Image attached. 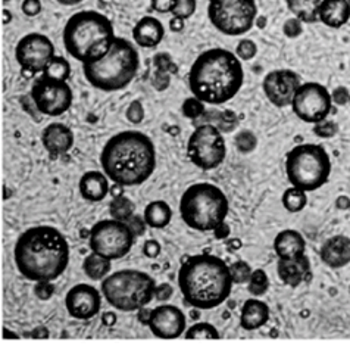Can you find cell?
<instances>
[{"mask_svg":"<svg viewBox=\"0 0 350 352\" xmlns=\"http://www.w3.org/2000/svg\"><path fill=\"white\" fill-rule=\"evenodd\" d=\"M55 56V46L51 40L41 33H30L21 38L15 47V59L30 74L43 72L47 62Z\"/></svg>","mask_w":350,"mask_h":352,"instance_id":"9a60e30c","label":"cell"},{"mask_svg":"<svg viewBox=\"0 0 350 352\" xmlns=\"http://www.w3.org/2000/svg\"><path fill=\"white\" fill-rule=\"evenodd\" d=\"M235 146L242 153H250L256 148V138L252 131H242L235 136Z\"/></svg>","mask_w":350,"mask_h":352,"instance_id":"f35d334b","label":"cell"},{"mask_svg":"<svg viewBox=\"0 0 350 352\" xmlns=\"http://www.w3.org/2000/svg\"><path fill=\"white\" fill-rule=\"evenodd\" d=\"M230 202L212 183H196L184 190L180 201L181 220L198 232H213L225 223Z\"/></svg>","mask_w":350,"mask_h":352,"instance_id":"52a82bcc","label":"cell"},{"mask_svg":"<svg viewBox=\"0 0 350 352\" xmlns=\"http://www.w3.org/2000/svg\"><path fill=\"white\" fill-rule=\"evenodd\" d=\"M208 18L221 34L230 37L243 36L256 24V0H211Z\"/></svg>","mask_w":350,"mask_h":352,"instance_id":"30bf717a","label":"cell"},{"mask_svg":"<svg viewBox=\"0 0 350 352\" xmlns=\"http://www.w3.org/2000/svg\"><path fill=\"white\" fill-rule=\"evenodd\" d=\"M115 320H117V316L113 314V313H106V314H103V323L108 324V326L115 324Z\"/></svg>","mask_w":350,"mask_h":352,"instance_id":"db71d44e","label":"cell"},{"mask_svg":"<svg viewBox=\"0 0 350 352\" xmlns=\"http://www.w3.org/2000/svg\"><path fill=\"white\" fill-rule=\"evenodd\" d=\"M41 9H43V5H41L40 0H24L23 5H21V10L25 16H37L40 15Z\"/></svg>","mask_w":350,"mask_h":352,"instance_id":"ee69618b","label":"cell"},{"mask_svg":"<svg viewBox=\"0 0 350 352\" xmlns=\"http://www.w3.org/2000/svg\"><path fill=\"white\" fill-rule=\"evenodd\" d=\"M143 254L146 255L148 258H156V256H159V254H161V245H159V242L153 241V239L144 242V245H143Z\"/></svg>","mask_w":350,"mask_h":352,"instance_id":"c3c4849f","label":"cell"},{"mask_svg":"<svg viewBox=\"0 0 350 352\" xmlns=\"http://www.w3.org/2000/svg\"><path fill=\"white\" fill-rule=\"evenodd\" d=\"M205 105H206V103H203V102H202V100H199L198 98L191 96V98H189V99H185V100H184L181 109H183L184 117H187L189 120L196 121V120L202 118V117H203V113L206 112Z\"/></svg>","mask_w":350,"mask_h":352,"instance_id":"d590c367","label":"cell"},{"mask_svg":"<svg viewBox=\"0 0 350 352\" xmlns=\"http://www.w3.org/2000/svg\"><path fill=\"white\" fill-rule=\"evenodd\" d=\"M314 133L316 134L318 138H323V139H328V138H333L337 134V126L329 120H324V121H319L315 124L314 127Z\"/></svg>","mask_w":350,"mask_h":352,"instance_id":"ab89813d","label":"cell"},{"mask_svg":"<svg viewBox=\"0 0 350 352\" xmlns=\"http://www.w3.org/2000/svg\"><path fill=\"white\" fill-rule=\"evenodd\" d=\"M82 272H84L86 276L91 278V280H103L110 272V260L96 252H91L90 255L86 256V260L82 261Z\"/></svg>","mask_w":350,"mask_h":352,"instance_id":"f1b7e54d","label":"cell"},{"mask_svg":"<svg viewBox=\"0 0 350 352\" xmlns=\"http://www.w3.org/2000/svg\"><path fill=\"white\" fill-rule=\"evenodd\" d=\"M65 305L68 314L75 320H90L96 317L102 308V295L95 286L80 283L71 287Z\"/></svg>","mask_w":350,"mask_h":352,"instance_id":"ac0fdd59","label":"cell"},{"mask_svg":"<svg viewBox=\"0 0 350 352\" xmlns=\"http://www.w3.org/2000/svg\"><path fill=\"white\" fill-rule=\"evenodd\" d=\"M165 37V27L158 18L154 16H143L137 21V24L132 28V38L136 45L144 49H153L161 45Z\"/></svg>","mask_w":350,"mask_h":352,"instance_id":"7402d4cb","label":"cell"},{"mask_svg":"<svg viewBox=\"0 0 350 352\" xmlns=\"http://www.w3.org/2000/svg\"><path fill=\"white\" fill-rule=\"evenodd\" d=\"M302 24H303L302 21L297 19L296 16H293V18H290V19H287L285 23H284V25H283V31H284L285 37H288V38H296V37L301 36L302 31H303Z\"/></svg>","mask_w":350,"mask_h":352,"instance_id":"b9f144b4","label":"cell"},{"mask_svg":"<svg viewBox=\"0 0 350 352\" xmlns=\"http://www.w3.org/2000/svg\"><path fill=\"white\" fill-rule=\"evenodd\" d=\"M301 85V76L293 69H275L265 76L262 89L274 107L287 108L292 105L294 93Z\"/></svg>","mask_w":350,"mask_h":352,"instance_id":"2e32d148","label":"cell"},{"mask_svg":"<svg viewBox=\"0 0 350 352\" xmlns=\"http://www.w3.org/2000/svg\"><path fill=\"white\" fill-rule=\"evenodd\" d=\"M235 55L240 60H250L257 55V46L253 40L243 38L235 47Z\"/></svg>","mask_w":350,"mask_h":352,"instance_id":"74e56055","label":"cell"},{"mask_svg":"<svg viewBox=\"0 0 350 352\" xmlns=\"http://www.w3.org/2000/svg\"><path fill=\"white\" fill-rule=\"evenodd\" d=\"M115 37L110 19L97 10H81L72 15L62 34L68 55L81 64L100 59Z\"/></svg>","mask_w":350,"mask_h":352,"instance_id":"5b68a950","label":"cell"},{"mask_svg":"<svg viewBox=\"0 0 350 352\" xmlns=\"http://www.w3.org/2000/svg\"><path fill=\"white\" fill-rule=\"evenodd\" d=\"M196 8H198V2H196V0H175L171 15L185 21L194 15Z\"/></svg>","mask_w":350,"mask_h":352,"instance_id":"8d00e7d4","label":"cell"},{"mask_svg":"<svg viewBox=\"0 0 350 352\" xmlns=\"http://www.w3.org/2000/svg\"><path fill=\"white\" fill-rule=\"evenodd\" d=\"M18 272L31 282H54L65 273L71 251L55 227L36 226L18 237L14 248Z\"/></svg>","mask_w":350,"mask_h":352,"instance_id":"6da1fadb","label":"cell"},{"mask_svg":"<svg viewBox=\"0 0 350 352\" xmlns=\"http://www.w3.org/2000/svg\"><path fill=\"white\" fill-rule=\"evenodd\" d=\"M177 282L185 304L194 309L220 307L233 291L229 265L211 254L189 256L180 267Z\"/></svg>","mask_w":350,"mask_h":352,"instance_id":"277c9868","label":"cell"},{"mask_svg":"<svg viewBox=\"0 0 350 352\" xmlns=\"http://www.w3.org/2000/svg\"><path fill=\"white\" fill-rule=\"evenodd\" d=\"M100 165L118 186H140L156 168V148L141 131L127 130L112 136L102 149Z\"/></svg>","mask_w":350,"mask_h":352,"instance_id":"7a4b0ae2","label":"cell"},{"mask_svg":"<svg viewBox=\"0 0 350 352\" xmlns=\"http://www.w3.org/2000/svg\"><path fill=\"white\" fill-rule=\"evenodd\" d=\"M184 338L185 339H198V340H205V339H220V333L216 330L215 326H212L211 323H196L191 327H189L184 332Z\"/></svg>","mask_w":350,"mask_h":352,"instance_id":"836d02e7","label":"cell"},{"mask_svg":"<svg viewBox=\"0 0 350 352\" xmlns=\"http://www.w3.org/2000/svg\"><path fill=\"white\" fill-rule=\"evenodd\" d=\"M154 287H156V282L152 276L127 268V270H119L103 278L102 295L112 308L124 313H132L152 302Z\"/></svg>","mask_w":350,"mask_h":352,"instance_id":"ba28073f","label":"cell"},{"mask_svg":"<svg viewBox=\"0 0 350 352\" xmlns=\"http://www.w3.org/2000/svg\"><path fill=\"white\" fill-rule=\"evenodd\" d=\"M277 274L284 285L297 287L311 280V261L305 254L292 258H278Z\"/></svg>","mask_w":350,"mask_h":352,"instance_id":"d6986e66","label":"cell"},{"mask_svg":"<svg viewBox=\"0 0 350 352\" xmlns=\"http://www.w3.org/2000/svg\"><path fill=\"white\" fill-rule=\"evenodd\" d=\"M243 81L242 60L222 47L202 52L189 71L191 95L206 105H224L231 100L240 91Z\"/></svg>","mask_w":350,"mask_h":352,"instance_id":"3957f363","label":"cell"},{"mask_svg":"<svg viewBox=\"0 0 350 352\" xmlns=\"http://www.w3.org/2000/svg\"><path fill=\"white\" fill-rule=\"evenodd\" d=\"M229 268L233 285H246L249 282L250 274L253 272L250 265L246 261H234Z\"/></svg>","mask_w":350,"mask_h":352,"instance_id":"e575fe53","label":"cell"},{"mask_svg":"<svg viewBox=\"0 0 350 352\" xmlns=\"http://www.w3.org/2000/svg\"><path fill=\"white\" fill-rule=\"evenodd\" d=\"M290 107L299 120L316 124L328 118L333 108V99L328 89L319 82H303L296 90Z\"/></svg>","mask_w":350,"mask_h":352,"instance_id":"5bb4252c","label":"cell"},{"mask_svg":"<svg viewBox=\"0 0 350 352\" xmlns=\"http://www.w3.org/2000/svg\"><path fill=\"white\" fill-rule=\"evenodd\" d=\"M136 241L130 226L124 221L110 219L102 220L91 227L89 243L91 252H96L108 260H119L130 254Z\"/></svg>","mask_w":350,"mask_h":352,"instance_id":"8fae6325","label":"cell"},{"mask_svg":"<svg viewBox=\"0 0 350 352\" xmlns=\"http://www.w3.org/2000/svg\"><path fill=\"white\" fill-rule=\"evenodd\" d=\"M321 0H285L288 10L305 24L318 23V6Z\"/></svg>","mask_w":350,"mask_h":352,"instance_id":"83f0119b","label":"cell"},{"mask_svg":"<svg viewBox=\"0 0 350 352\" xmlns=\"http://www.w3.org/2000/svg\"><path fill=\"white\" fill-rule=\"evenodd\" d=\"M55 2H58L62 6H75L80 5L81 2H84V0H55Z\"/></svg>","mask_w":350,"mask_h":352,"instance_id":"11a10c76","label":"cell"},{"mask_svg":"<svg viewBox=\"0 0 350 352\" xmlns=\"http://www.w3.org/2000/svg\"><path fill=\"white\" fill-rule=\"evenodd\" d=\"M3 14H5V24H9V21L12 19V16H10V14H9V10H8V9H5V10H3Z\"/></svg>","mask_w":350,"mask_h":352,"instance_id":"9f6ffc18","label":"cell"},{"mask_svg":"<svg viewBox=\"0 0 350 352\" xmlns=\"http://www.w3.org/2000/svg\"><path fill=\"white\" fill-rule=\"evenodd\" d=\"M148 326L150 332L159 339H178L185 332L187 318L178 307L165 304L150 309Z\"/></svg>","mask_w":350,"mask_h":352,"instance_id":"e0dca14e","label":"cell"},{"mask_svg":"<svg viewBox=\"0 0 350 352\" xmlns=\"http://www.w3.org/2000/svg\"><path fill=\"white\" fill-rule=\"evenodd\" d=\"M187 155L196 167L211 171L218 168L226 157V143L222 131L213 124L196 127L187 142Z\"/></svg>","mask_w":350,"mask_h":352,"instance_id":"7c38bea8","label":"cell"},{"mask_svg":"<svg viewBox=\"0 0 350 352\" xmlns=\"http://www.w3.org/2000/svg\"><path fill=\"white\" fill-rule=\"evenodd\" d=\"M150 316V309H148L146 307H143L139 309V320L143 324H148V320Z\"/></svg>","mask_w":350,"mask_h":352,"instance_id":"f5cc1de1","label":"cell"},{"mask_svg":"<svg viewBox=\"0 0 350 352\" xmlns=\"http://www.w3.org/2000/svg\"><path fill=\"white\" fill-rule=\"evenodd\" d=\"M109 212L112 219L126 223L130 217L136 214V205L127 196H117L109 205Z\"/></svg>","mask_w":350,"mask_h":352,"instance_id":"4dcf8cb0","label":"cell"},{"mask_svg":"<svg viewBox=\"0 0 350 352\" xmlns=\"http://www.w3.org/2000/svg\"><path fill=\"white\" fill-rule=\"evenodd\" d=\"M175 0H150V6L158 14H171Z\"/></svg>","mask_w":350,"mask_h":352,"instance_id":"bcb514c9","label":"cell"},{"mask_svg":"<svg viewBox=\"0 0 350 352\" xmlns=\"http://www.w3.org/2000/svg\"><path fill=\"white\" fill-rule=\"evenodd\" d=\"M41 142H43V146L50 157L58 158L74 146V133L65 124L51 122L43 130Z\"/></svg>","mask_w":350,"mask_h":352,"instance_id":"ffe728a7","label":"cell"},{"mask_svg":"<svg viewBox=\"0 0 350 352\" xmlns=\"http://www.w3.org/2000/svg\"><path fill=\"white\" fill-rule=\"evenodd\" d=\"M126 117L131 124H140L144 120V108L143 103L139 100H132L127 111H126Z\"/></svg>","mask_w":350,"mask_h":352,"instance_id":"60d3db41","label":"cell"},{"mask_svg":"<svg viewBox=\"0 0 350 352\" xmlns=\"http://www.w3.org/2000/svg\"><path fill=\"white\" fill-rule=\"evenodd\" d=\"M170 28L171 31H174V33H180V31H183L184 28V19L172 16V19L170 21Z\"/></svg>","mask_w":350,"mask_h":352,"instance_id":"816d5d0a","label":"cell"},{"mask_svg":"<svg viewBox=\"0 0 350 352\" xmlns=\"http://www.w3.org/2000/svg\"><path fill=\"white\" fill-rule=\"evenodd\" d=\"M140 68L137 49L127 38L115 37L109 50L97 60L84 62L82 72L90 85L102 91L126 89Z\"/></svg>","mask_w":350,"mask_h":352,"instance_id":"8992f818","label":"cell"},{"mask_svg":"<svg viewBox=\"0 0 350 352\" xmlns=\"http://www.w3.org/2000/svg\"><path fill=\"white\" fill-rule=\"evenodd\" d=\"M43 76L67 81L71 76V65L64 56H54L43 69Z\"/></svg>","mask_w":350,"mask_h":352,"instance_id":"1f68e13d","label":"cell"},{"mask_svg":"<svg viewBox=\"0 0 350 352\" xmlns=\"http://www.w3.org/2000/svg\"><path fill=\"white\" fill-rule=\"evenodd\" d=\"M346 2H347V5H349V6H350V0H346Z\"/></svg>","mask_w":350,"mask_h":352,"instance_id":"6f0895ef","label":"cell"},{"mask_svg":"<svg viewBox=\"0 0 350 352\" xmlns=\"http://www.w3.org/2000/svg\"><path fill=\"white\" fill-rule=\"evenodd\" d=\"M281 202H283V206L287 212L297 214V212L305 210V206L307 204V195L305 190L297 189V188H294V186H292V188H288L283 193Z\"/></svg>","mask_w":350,"mask_h":352,"instance_id":"f546056e","label":"cell"},{"mask_svg":"<svg viewBox=\"0 0 350 352\" xmlns=\"http://www.w3.org/2000/svg\"><path fill=\"white\" fill-rule=\"evenodd\" d=\"M208 2H211V0H208Z\"/></svg>","mask_w":350,"mask_h":352,"instance_id":"680465c9","label":"cell"},{"mask_svg":"<svg viewBox=\"0 0 350 352\" xmlns=\"http://www.w3.org/2000/svg\"><path fill=\"white\" fill-rule=\"evenodd\" d=\"M246 285L247 291H249L252 296H262L268 292V289H270V278H268V274L262 268H257V270L252 272L249 282Z\"/></svg>","mask_w":350,"mask_h":352,"instance_id":"d6a6232c","label":"cell"},{"mask_svg":"<svg viewBox=\"0 0 350 352\" xmlns=\"http://www.w3.org/2000/svg\"><path fill=\"white\" fill-rule=\"evenodd\" d=\"M268 320H270V307H268L261 299H247L242 307L240 314V326L247 330V332H253L264 327Z\"/></svg>","mask_w":350,"mask_h":352,"instance_id":"d4e9b609","label":"cell"},{"mask_svg":"<svg viewBox=\"0 0 350 352\" xmlns=\"http://www.w3.org/2000/svg\"><path fill=\"white\" fill-rule=\"evenodd\" d=\"M143 220L152 229H165L172 220L171 206L165 201H153L144 208Z\"/></svg>","mask_w":350,"mask_h":352,"instance_id":"4316f807","label":"cell"},{"mask_svg":"<svg viewBox=\"0 0 350 352\" xmlns=\"http://www.w3.org/2000/svg\"><path fill=\"white\" fill-rule=\"evenodd\" d=\"M350 19V6L346 0H321L318 21L329 28H342Z\"/></svg>","mask_w":350,"mask_h":352,"instance_id":"603a6c76","label":"cell"},{"mask_svg":"<svg viewBox=\"0 0 350 352\" xmlns=\"http://www.w3.org/2000/svg\"><path fill=\"white\" fill-rule=\"evenodd\" d=\"M321 261L329 268H343L350 264V237L338 234L328 237L319 251Z\"/></svg>","mask_w":350,"mask_h":352,"instance_id":"44dd1931","label":"cell"},{"mask_svg":"<svg viewBox=\"0 0 350 352\" xmlns=\"http://www.w3.org/2000/svg\"><path fill=\"white\" fill-rule=\"evenodd\" d=\"M174 294V289L170 283H162V285H156V287H154V298L158 299V301H168V299L172 296Z\"/></svg>","mask_w":350,"mask_h":352,"instance_id":"7dc6e473","label":"cell"},{"mask_svg":"<svg viewBox=\"0 0 350 352\" xmlns=\"http://www.w3.org/2000/svg\"><path fill=\"white\" fill-rule=\"evenodd\" d=\"M126 223L130 226L131 232L134 233V236H136V237L141 236L144 233V229H146V223H144V220L141 219V217H139L136 214H134L132 217H130V219Z\"/></svg>","mask_w":350,"mask_h":352,"instance_id":"f6af8a7d","label":"cell"},{"mask_svg":"<svg viewBox=\"0 0 350 352\" xmlns=\"http://www.w3.org/2000/svg\"><path fill=\"white\" fill-rule=\"evenodd\" d=\"M31 99L43 116L59 117L71 108L74 95L67 81L41 74L31 87Z\"/></svg>","mask_w":350,"mask_h":352,"instance_id":"4fadbf2b","label":"cell"},{"mask_svg":"<svg viewBox=\"0 0 350 352\" xmlns=\"http://www.w3.org/2000/svg\"><path fill=\"white\" fill-rule=\"evenodd\" d=\"M331 99L336 103H338V105H345V103L349 99V93H347V90L345 87H338V89L334 90V93L331 95Z\"/></svg>","mask_w":350,"mask_h":352,"instance_id":"f907efd6","label":"cell"},{"mask_svg":"<svg viewBox=\"0 0 350 352\" xmlns=\"http://www.w3.org/2000/svg\"><path fill=\"white\" fill-rule=\"evenodd\" d=\"M38 285L36 286V295L40 299H49L51 295H54V286L50 285V282H37Z\"/></svg>","mask_w":350,"mask_h":352,"instance_id":"681fc988","label":"cell"},{"mask_svg":"<svg viewBox=\"0 0 350 352\" xmlns=\"http://www.w3.org/2000/svg\"><path fill=\"white\" fill-rule=\"evenodd\" d=\"M216 122H218V127L221 131H230L235 127L237 124V117L234 116V112L231 111H225L222 113H218V117H216Z\"/></svg>","mask_w":350,"mask_h":352,"instance_id":"7bdbcfd3","label":"cell"},{"mask_svg":"<svg viewBox=\"0 0 350 352\" xmlns=\"http://www.w3.org/2000/svg\"><path fill=\"white\" fill-rule=\"evenodd\" d=\"M331 174V161L321 144H299L287 153V180L306 193L318 190L328 182Z\"/></svg>","mask_w":350,"mask_h":352,"instance_id":"9c48e42d","label":"cell"},{"mask_svg":"<svg viewBox=\"0 0 350 352\" xmlns=\"http://www.w3.org/2000/svg\"><path fill=\"white\" fill-rule=\"evenodd\" d=\"M306 242L302 233L297 230H283L275 236L274 239V252L278 258H292L305 254Z\"/></svg>","mask_w":350,"mask_h":352,"instance_id":"484cf974","label":"cell"},{"mask_svg":"<svg viewBox=\"0 0 350 352\" xmlns=\"http://www.w3.org/2000/svg\"><path fill=\"white\" fill-rule=\"evenodd\" d=\"M78 189L82 199L89 202H100L109 193V179L105 173L87 171L80 179Z\"/></svg>","mask_w":350,"mask_h":352,"instance_id":"cb8c5ba5","label":"cell"}]
</instances>
